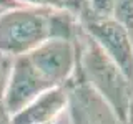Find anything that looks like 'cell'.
Instances as JSON below:
<instances>
[{"instance_id":"3957f363","label":"cell","mask_w":133,"mask_h":124,"mask_svg":"<svg viewBox=\"0 0 133 124\" xmlns=\"http://www.w3.org/2000/svg\"><path fill=\"white\" fill-rule=\"evenodd\" d=\"M25 56L52 88L66 86L78 65L75 40H47Z\"/></svg>"},{"instance_id":"52a82bcc","label":"cell","mask_w":133,"mask_h":124,"mask_svg":"<svg viewBox=\"0 0 133 124\" xmlns=\"http://www.w3.org/2000/svg\"><path fill=\"white\" fill-rule=\"evenodd\" d=\"M115 0H88L82 15L78 17V23L100 22V20L111 18Z\"/></svg>"},{"instance_id":"5b68a950","label":"cell","mask_w":133,"mask_h":124,"mask_svg":"<svg viewBox=\"0 0 133 124\" xmlns=\"http://www.w3.org/2000/svg\"><path fill=\"white\" fill-rule=\"evenodd\" d=\"M80 27L133 84V43L128 33L113 18L80 23Z\"/></svg>"},{"instance_id":"277c9868","label":"cell","mask_w":133,"mask_h":124,"mask_svg":"<svg viewBox=\"0 0 133 124\" xmlns=\"http://www.w3.org/2000/svg\"><path fill=\"white\" fill-rule=\"evenodd\" d=\"M48 89H52V86L33 68L28 58L25 55L17 56L12 63L2 106L5 107L8 116H14Z\"/></svg>"},{"instance_id":"30bf717a","label":"cell","mask_w":133,"mask_h":124,"mask_svg":"<svg viewBox=\"0 0 133 124\" xmlns=\"http://www.w3.org/2000/svg\"><path fill=\"white\" fill-rule=\"evenodd\" d=\"M60 2H62L63 10L70 12L72 15H75L78 18V17L82 15V12H83V8H85L88 0H60Z\"/></svg>"},{"instance_id":"7c38bea8","label":"cell","mask_w":133,"mask_h":124,"mask_svg":"<svg viewBox=\"0 0 133 124\" xmlns=\"http://www.w3.org/2000/svg\"><path fill=\"white\" fill-rule=\"evenodd\" d=\"M17 7H23V5H20L15 0H0V12H7V10H12V8H17Z\"/></svg>"},{"instance_id":"7a4b0ae2","label":"cell","mask_w":133,"mask_h":124,"mask_svg":"<svg viewBox=\"0 0 133 124\" xmlns=\"http://www.w3.org/2000/svg\"><path fill=\"white\" fill-rule=\"evenodd\" d=\"M78 65L90 89L108 106L122 124H130L133 114V84L107 53L90 38L82 27L75 35Z\"/></svg>"},{"instance_id":"6da1fadb","label":"cell","mask_w":133,"mask_h":124,"mask_svg":"<svg viewBox=\"0 0 133 124\" xmlns=\"http://www.w3.org/2000/svg\"><path fill=\"white\" fill-rule=\"evenodd\" d=\"M78 18L63 8L17 7L0 12V55L23 56L52 38L75 40Z\"/></svg>"},{"instance_id":"ba28073f","label":"cell","mask_w":133,"mask_h":124,"mask_svg":"<svg viewBox=\"0 0 133 124\" xmlns=\"http://www.w3.org/2000/svg\"><path fill=\"white\" fill-rule=\"evenodd\" d=\"M111 18L128 33L133 43V0H115Z\"/></svg>"},{"instance_id":"4fadbf2b","label":"cell","mask_w":133,"mask_h":124,"mask_svg":"<svg viewBox=\"0 0 133 124\" xmlns=\"http://www.w3.org/2000/svg\"><path fill=\"white\" fill-rule=\"evenodd\" d=\"M0 124H10V116L2 104H0Z\"/></svg>"},{"instance_id":"9c48e42d","label":"cell","mask_w":133,"mask_h":124,"mask_svg":"<svg viewBox=\"0 0 133 124\" xmlns=\"http://www.w3.org/2000/svg\"><path fill=\"white\" fill-rule=\"evenodd\" d=\"M12 63H14V58L0 55V104H2V101H3V94H5V89H7Z\"/></svg>"},{"instance_id":"8992f818","label":"cell","mask_w":133,"mask_h":124,"mask_svg":"<svg viewBox=\"0 0 133 124\" xmlns=\"http://www.w3.org/2000/svg\"><path fill=\"white\" fill-rule=\"evenodd\" d=\"M70 101L66 86L52 88L35 98L22 111L10 116V124H53Z\"/></svg>"},{"instance_id":"8fae6325","label":"cell","mask_w":133,"mask_h":124,"mask_svg":"<svg viewBox=\"0 0 133 124\" xmlns=\"http://www.w3.org/2000/svg\"><path fill=\"white\" fill-rule=\"evenodd\" d=\"M25 7H48V8H63L60 0H15Z\"/></svg>"}]
</instances>
